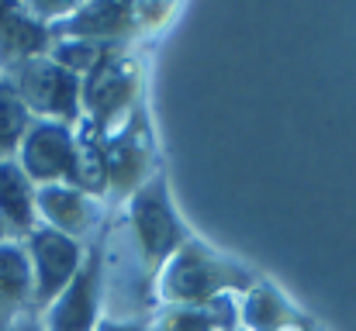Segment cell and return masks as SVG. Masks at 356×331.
Instances as JSON below:
<instances>
[{
    "label": "cell",
    "instance_id": "9c48e42d",
    "mask_svg": "<svg viewBox=\"0 0 356 331\" xmlns=\"http://www.w3.org/2000/svg\"><path fill=\"white\" fill-rule=\"evenodd\" d=\"M142 14L138 3L124 0H94L80 3L66 21L52 28V38H80V42H104V45H128L135 35H142Z\"/></svg>",
    "mask_w": 356,
    "mask_h": 331
},
{
    "label": "cell",
    "instance_id": "8fae6325",
    "mask_svg": "<svg viewBox=\"0 0 356 331\" xmlns=\"http://www.w3.org/2000/svg\"><path fill=\"white\" fill-rule=\"evenodd\" d=\"M52 28L38 21L28 3H0V73L52 52Z\"/></svg>",
    "mask_w": 356,
    "mask_h": 331
},
{
    "label": "cell",
    "instance_id": "6da1fadb",
    "mask_svg": "<svg viewBox=\"0 0 356 331\" xmlns=\"http://www.w3.org/2000/svg\"><path fill=\"white\" fill-rule=\"evenodd\" d=\"M256 280L259 276H252L242 262H232L201 238H191L159 269L156 300L159 307H208L218 297H242Z\"/></svg>",
    "mask_w": 356,
    "mask_h": 331
},
{
    "label": "cell",
    "instance_id": "8992f818",
    "mask_svg": "<svg viewBox=\"0 0 356 331\" xmlns=\"http://www.w3.org/2000/svg\"><path fill=\"white\" fill-rule=\"evenodd\" d=\"M104 318V228L87 241V255L70 287L45 307V331H97Z\"/></svg>",
    "mask_w": 356,
    "mask_h": 331
},
{
    "label": "cell",
    "instance_id": "5b68a950",
    "mask_svg": "<svg viewBox=\"0 0 356 331\" xmlns=\"http://www.w3.org/2000/svg\"><path fill=\"white\" fill-rule=\"evenodd\" d=\"M14 159L35 187H80V148L73 124L35 117Z\"/></svg>",
    "mask_w": 356,
    "mask_h": 331
},
{
    "label": "cell",
    "instance_id": "ffe728a7",
    "mask_svg": "<svg viewBox=\"0 0 356 331\" xmlns=\"http://www.w3.org/2000/svg\"><path fill=\"white\" fill-rule=\"evenodd\" d=\"M14 321H17V314L3 304V297H0V331H10L14 328Z\"/></svg>",
    "mask_w": 356,
    "mask_h": 331
},
{
    "label": "cell",
    "instance_id": "5bb4252c",
    "mask_svg": "<svg viewBox=\"0 0 356 331\" xmlns=\"http://www.w3.org/2000/svg\"><path fill=\"white\" fill-rule=\"evenodd\" d=\"M152 331H242L238 297H218L208 307H159Z\"/></svg>",
    "mask_w": 356,
    "mask_h": 331
},
{
    "label": "cell",
    "instance_id": "2e32d148",
    "mask_svg": "<svg viewBox=\"0 0 356 331\" xmlns=\"http://www.w3.org/2000/svg\"><path fill=\"white\" fill-rule=\"evenodd\" d=\"M31 110L17 97L7 76H0V159H14L28 128H31Z\"/></svg>",
    "mask_w": 356,
    "mask_h": 331
},
{
    "label": "cell",
    "instance_id": "4fadbf2b",
    "mask_svg": "<svg viewBox=\"0 0 356 331\" xmlns=\"http://www.w3.org/2000/svg\"><path fill=\"white\" fill-rule=\"evenodd\" d=\"M238 328L245 331H298L301 314L287 304V297L270 287L266 280H256L238 297Z\"/></svg>",
    "mask_w": 356,
    "mask_h": 331
},
{
    "label": "cell",
    "instance_id": "7a4b0ae2",
    "mask_svg": "<svg viewBox=\"0 0 356 331\" xmlns=\"http://www.w3.org/2000/svg\"><path fill=\"white\" fill-rule=\"evenodd\" d=\"M121 221H124V228H128V235H131V241H135V248L152 276H159V269L173 259V252L194 238L173 207L170 180L163 169L124 201Z\"/></svg>",
    "mask_w": 356,
    "mask_h": 331
},
{
    "label": "cell",
    "instance_id": "9a60e30c",
    "mask_svg": "<svg viewBox=\"0 0 356 331\" xmlns=\"http://www.w3.org/2000/svg\"><path fill=\"white\" fill-rule=\"evenodd\" d=\"M0 297L17 318L31 314L35 280H31V262H28L24 241H14V238L0 241Z\"/></svg>",
    "mask_w": 356,
    "mask_h": 331
},
{
    "label": "cell",
    "instance_id": "ba28073f",
    "mask_svg": "<svg viewBox=\"0 0 356 331\" xmlns=\"http://www.w3.org/2000/svg\"><path fill=\"white\" fill-rule=\"evenodd\" d=\"M104 166H108V194L115 201H128L145 180H152L159 173L156 148H152V138H149V124H145L138 108L131 110V117L118 131L108 135Z\"/></svg>",
    "mask_w": 356,
    "mask_h": 331
},
{
    "label": "cell",
    "instance_id": "e0dca14e",
    "mask_svg": "<svg viewBox=\"0 0 356 331\" xmlns=\"http://www.w3.org/2000/svg\"><path fill=\"white\" fill-rule=\"evenodd\" d=\"M118 49H128V45H104V42H80V38H56L52 42V52H49V59H56L63 69H70V73H76L80 80L90 73V69H97L111 52H118Z\"/></svg>",
    "mask_w": 356,
    "mask_h": 331
},
{
    "label": "cell",
    "instance_id": "277c9868",
    "mask_svg": "<svg viewBox=\"0 0 356 331\" xmlns=\"http://www.w3.org/2000/svg\"><path fill=\"white\" fill-rule=\"evenodd\" d=\"M10 80V87L17 90V97L24 101V108L31 110V117L38 121H59V124H80L83 108H80V94H83V80L70 69H63L56 59L42 56L31 59L10 73H0Z\"/></svg>",
    "mask_w": 356,
    "mask_h": 331
},
{
    "label": "cell",
    "instance_id": "44dd1931",
    "mask_svg": "<svg viewBox=\"0 0 356 331\" xmlns=\"http://www.w3.org/2000/svg\"><path fill=\"white\" fill-rule=\"evenodd\" d=\"M7 238H10V235H7V228L0 224V241H7Z\"/></svg>",
    "mask_w": 356,
    "mask_h": 331
},
{
    "label": "cell",
    "instance_id": "ac0fdd59",
    "mask_svg": "<svg viewBox=\"0 0 356 331\" xmlns=\"http://www.w3.org/2000/svg\"><path fill=\"white\" fill-rule=\"evenodd\" d=\"M97 331H152V321H115V318H101Z\"/></svg>",
    "mask_w": 356,
    "mask_h": 331
},
{
    "label": "cell",
    "instance_id": "3957f363",
    "mask_svg": "<svg viewBox=\"0 0 356 331\" xmlns=\"http://www.w3.org/2000/svg\"><path fill=\"white\" fill-rule=\"evenodd\" d=\"M138 62L128 56V49L111 52L97 69H90L83 76V94H80V108L83 121L101 131L111 135L131 117V110L138 108Z\"/></svg>",
    "mask_w": 356,
    "mask_h": 331
},
{
    "label": "cell",
    "instance_id": "7402d4cb",
    "mask_svg": "<svg viewBox=\"0 0 356 331\" xmlns=\"http://www.w3.org/2000/svg\"><path fill=\"white\" fill-rule=\"evenodd\" d=\"M298 331H301V328H298Z\"/></svg>",
    "mask_w": 356,
    "mask_h": 331
},
{
    "label": "cell",
    "instance_id": "52a82bcc",
    "mask_svg": "<svg viewBox=\"0 0 356 331\" xmlns=\"http://www.w3.org/2000/svg\"><path fill=\"white\" fill-rule=\"evenodd\" d=\"M24 252L31 262V280H35V297H31V314H45V307L70 287V280L80 273L87 245L38 224L24 238Z\"/></svg>",
    "mask_w": 356,
    "mask_h": 331
},
{
    "label": "cell",
    "instance_id": "30bf717a",
    "mask_svg": "<svg viewBox=\"0 0 356 331\" xmlns=\"http://www.w3.org/2000/svg\"><path fill=\"white\" fill-rule=\"evenodd\" d=\"M35 211L38 224L63 231L76 241H94L101 231V201L83 194L80 187H38L35 194Z\"/></svg>",
    "mask_w": 356,
    "mask_h": 331
},
{
    "label": "cell",
    "instance_id": "d6986e66",
    "mask_svg": "<svg viewBox=\"0 0 356 331\" xmlns=\"http://www.w3.org/2000/svg\"><path fill=\"white\" fill-rule=\"evenodd\" d=\"M10 331H45V328H42V321H38L35 314H24V318H17V321H14V328Z\"/></svg>",
    "mask_w": 356,
    "mask_h": 331
},
{
    "label": "cell",
    "instance_id": "7c38bea8",
    "mask_svg": "<svg viewBox=\"0 0 356 331\" xmlns=\"http://www.w3.org/2000/svg\"><path fill=\"white\" fill-rule=\"evenodd\" d=\"M35 194L38 187L17 166V159H0V224L14 241H24L38 228Z\"/></svg>",
    "mask_w": 356,
    "mask_h": 331
}]
</instances>
